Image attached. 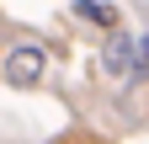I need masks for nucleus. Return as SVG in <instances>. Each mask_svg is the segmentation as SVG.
<instances>
[{
    "mask_svg": "<svg viewBox=\"0 0 149 144\" xmlns=\"http://www.w3.org/2000/svg\"><path fill=\"white\" fill-rule=\"evenodd\" d=\"M133 64H139V38L128 27H117V32H107V43H101V69L112 80H128L133 75Z\"/></svg>",
    "mask_w": 149,
    "mask_h": 144,
    "instance_id": "f257e3e1",
    "label": "nucleus"
},
{
    "mask_svg": "<svg viewBox=\"0 0 149 144\" xmlns=\"http://www.w3.org/2000/svg\"><path fill=\"white\" fill-rule=\"evenodd\" d=\"M43 69H48V53L27 43V48H11V59H6V69H0V75H6V85L27 91V85H37V80H43Z\"/></svg>",
    "mask_w": 149,
    "mask_h": 144,
    "instance_id": "f03ea898",
    "label": "nucleus"
},
{
    "mask_svg": "<svg viewBox=\"0 0 149 144\" xmlns=\"http://www.w3.org/2000/svg\"><path fill=\"white\" fill-rule=\"evenodd\" d=\"M74 16L80 22H96V27H107V32H117L123 22H117V11L107 6V0H74Z\"/></svg>",
    "mask_w": 149,
    "mask_h": 144,
    "instance_id": "7ed1b4c3",
    "label": "nucleus"
},
{
    "mask_svg": "<svg viewBox=\"0 0 149 144\" xmlns=\"http://www.w3.org/2000/svg\"><path fill=\"white\" fill-rule=\"evenodd\" d=\"M133 80H149V38H139V64H133Z\"/></svg>",
    "mask_w": 149,
    "mask_h": 144,
    "instance_id": "20e7f679",
    "label": "nucleus"
}]
</instances>
